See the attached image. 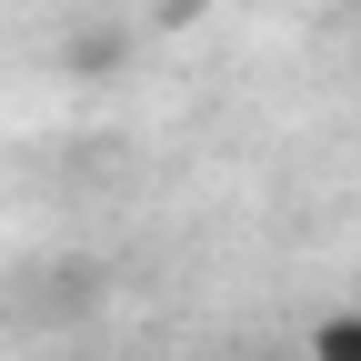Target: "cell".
I'll use <instances>...</instances> for the list:
<instances>
[{
	"label": "cell",
	"mask_w": 361,
	"mask_h": 361,
	"mask_svg": "<svg viewBox=\"0 0 361 361\" xmlns=\"http://www.w3.org/2000/svg\"><path fill=\"white\" fill-rule=\"evenodd\" d=\"M311 361H361V311H322L311 322Z\"/></svg>",
	"instance_id": "cell-1"
}]
</instances>
